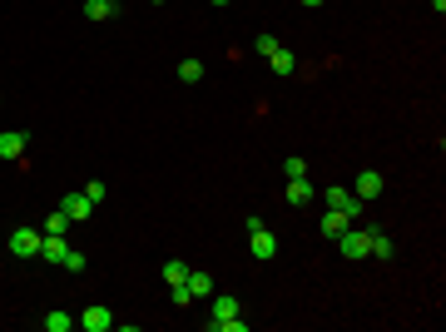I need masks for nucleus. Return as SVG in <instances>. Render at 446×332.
<instances>
[{
  "label": "nucleus",
  "instance_id": "nucleus-6",
  "mask_svg": "<svg viewBox=\"0 0 446 332\" xmlns=\"http://www.w3.org/2000/svg\"><path fill=\"white\" fill-rule=\"evenodd\" d=\"M60 214H65L70 223H85L90 214H95V204H90L85 194H65V204H60Z\"/></svg>",
  "mask_w": 446,
  "mask_h": 332
},
{
  "label": "nucleus",
  "instance_id": "nucleus-13",
  "mask_svg": "<svg viewBox=\"0 0 446 332\" xmlns=\"http://www.w3.org/2000/svg\"><path fill=\"white\" fill-rule=\"evenodd\" d=\"M159 278H164V283H169V288H179V283H184V278H189V263H184V258H169V263H164V268H159Z\"/></svg>",
  "mask_w": 446,
  "mask_h": 332
},
{
  "label": "nucleus",
  "instance_id": "nucleus-16",
  "mask_svg": "<svg viewBox=\"0 0 446 332\" xmlns=\"http://www.w3.org/2000/svg\"><path fill=\"white\" fill-rule=\"evenodd\" d=\"M347 214H337V209H328V214H323V233H328V238H337V233H342V228H347Z\"/></svg>",
  "mask_w": 446,
  "mask_h": 332
},
{
  "label": "nucleus",
  "instance_id": "nucleus-10",
  "mask_svg": "<svg viewBox=\"0 0 446 332\" xmlns=\"http://www.w3.org/2000/svg\"><path fill=\"white\" fill-rule=\"evenodd\" d=\"M377 194H382V174H377V169H362V174H357V199L367 204V199H377Z\"/></svg>",
  "mask_w": 446,
  "mask_h": 332
},
{
  "label": "nucleus",
  "instance_id": "nucleus-9",
  "mask_svg": "<svg viewBox=\"0 0 446 332\" xmlns=\"http://www.w3.org/2000/svg\"><path fill=\"white\" fill-rule=\"evenodd\" d=\"M25 144H30V139H25L20 129H0V159H20Z\"/></svg>",
  "mask_w": 446,
  "mask_h": 332
},
{
  "label": "nucleus",
  "instance_id": "nucleus-4",
  "mask_svg": "<svg viewBox=\"0 0 446 332\" xmlns=\"http://www.w3.org/2000/svg\"><path fill=\"white\" fill-rule=\"evenodd\" d=\"M323 204H328V209H337V214H347V219H357V209H362V199H357L352 189H342V184H333V189L323 194Z\"/></svg>",
  "mask_w": 446,
  "mask_h": 332
},
{
  "label": "nucleus",
  "instance_id": "nucleus-1",
  "mask_svg": "<svg viewBox=\"0 0 446 332\" xmlns=\"http://www.w3.org/2000/svg\"><path fill=\"white\" fill-rule=\"evenodd\" d=\"M209 303H214V318L204 323L209 332H243V328H248V323L238 318V298H233V293H219V288H214Z\"/></svg>",
  "mask_w": 446,
  "mask_h": 332
},
{
  "label": "nucleus",
  "instance_id": "nucleus-23",
  "mask_svg": "<svg viewBox=\"0 0 446 332\" xmlns=\"http://www.w3.org/2000/svg\"><path fill=\"white\" fill-rule=\"evenodd\" d=\"M253 45H258V55H263V60H268V55H273V50H278V35H258V40H253Z\"/></svg>",
  "mask_w": 446,
  "mask_h": 332
},
{
  "label": "nucleus",
  "instance_id": "nucleus-18",
  "mask_svg": "<svg viewBox=\"0 0 446 332\" xmlns=\"http://www.w3.org/2000/svg\"><path fill=\"white\" fill-rule=\"evenodd\" d=\"M85 15H90V20H110L114 0H85Z\"/></svg>",
  "mask_w": 446,
  "mask_h": 332
},
{
  "label": "nucleus",
  "instance_id": "nucleus-17",
  "mask_svg": "<svg viewBox=\"0 0 446 332\" xmlns=\"http://www.w3.org/2000/svg\"><path fill=\"white\" fill-rule=\"evenodd\" d=\"M179 80H184V85H199V80H204V65H199V60H179Z\"/></svg>",
  "mask_w": 446,
  "mask_h": 332
},
{
  "label": "nucleus",
  "instance_id": "nucleus-8",
  "mask_svg": "<svg viewBox=\"0 0 446 332\" xmlns=\"http://www.w3.org/2000/svg\"><path fill=\"white\" fill-rule=\"evenodd\" d=\"M65 253H70L65 233H45V238H40V258H45V263H60Z\"/></svg>",
  "mask_w": 446,
  "mask_h": 332
},
{
  "label": "nucleus",
  "instance_id": "nucleus-25",
  "mask_svg": "<svg viewBox=\"0 0 446 332\" xmlns=\"http://www.w3.org/2000/svg\"><path fill=\"white\" fill-rule=\"evenodd\" d=\"M303 5H308V10H318V5H323V0H303Z\"/></svg>",
  "mask_w": 446,
  "mask_h": 332
},
{
  "label": "nucleus",
  "instance_id": "nucleus-12",
  "mask_svg": "<svg viewBox=\"0 0 446 332\" xmlns=\"http://www.w3.org/2000/svg\"><path fill=\"white\" fill-rule=\"evenodd\" d=\"M268 65H273V75H293V70H298V55H293V50H283V45H278V50H273V55H268Z\"/></svg>",
  "mask_w": 446,
  "mask_h": 332
},
{
  "label": "nucleus",
  "instance_id": "nucleus-21",
  "mask_svg": "<svg viewBox=\"0 0 446 332\" xmlns=\"http://www.w3.org/2000/svg\"><path fill=\"white\" fill-rule=\"evenodd\" d=\"M45 233H70V219H65V214H60V209H55V214H50V219H45Z\"/></svg>",
  "mask_w": 446,
  "mask_h": 332
},
{
  "label": "nucleus",
  "instance_id": "nucleus-14",
  "mask_svg": "<svg viewBox=\"0 0 446 332\" xmlns=\"http://www.w3.org/2000/svg\"><path fill=\"white\" fill-rule=\"evenodd\" d=\"M288 204H298V209L313 204V184L308 179H288Z\"/></svg>",
  "mask_w": 446,
  "mask_h": 332
},
{
  "label": "nucleus",
  "instance_id": "nucleus-7",
  "mask_svg": "<svg viewBox=\"0 0 446 332\" xmlns=\"http://www.w3.org/2000/svg\"><path fill=\"white\" fill-rule=\"evenodd\" d=\"M248 248H253V258H258V263L278 258V238H273L268 228H253V243H248Z\"/></svg>",
  "mask_w": 446,
  "mask_h": 332
},
{
  "label": "nucleus",
  "instance_id": "nucleus-28",
  "mask_svg": "<svg viewBox=\"0 0 446 332\" xmlns=\"http://www.w3.org/2000/svg\"><path fill=\"white\" fill-rule=\"evenodd\" d=\"M80 5H85V0H80Z\"/></svg>",
  "mask_w": 446,
  "mask_h": 332
},
{
  "label": "nucleus",
  "instance_id": "nucleus-24",
  "mask_svg": "<svg viewBox=\"0 0 446 332\" xmlns=\"http://www.w3.org/2000/svg\"><path fill=\"white\" fill-rule=\"evenodd\" d=\"M169 298H174V308H189V303H194V293H189L184 283H179V288H169Z\"/></svg>",
  "mask_w": 446,
  "mask_h": 332
},
{
  "label": "nucleus",
  "instance_id": "nucleus-3",
  "mask_svg": "<svg viewBox=\"0 0 446 332\" xmlns=\"http://www.w3.org/2000/svg\"><path fill=\"white\" fill-rule=\"evenodd\" d=\"M40 238H45L40 228H30V223H20V228L10 233V253H15V258H40Z\"/></svg>",
  "mask_w": 446,
  "mask_h": 332
},
{
  "label": "nucleus",
  "instance_id": "nucleus-5",
  "mask_svg": "<svg viewBox=\"0 0 446 332\" xmlns=\"http://www.w3.org/2000/svg\"><path fill=\"white\" fill-rule=\"evenodd\" d=\"M80 328H85V332H110L114 328V313L105 308V303H95V308L80 313Z\"/></svg>",
  "mask_w": 446,
  "mask_h": 332
},
{
  "label": "nucleus",
  "instance_id": "nucleus-20",
  "mask_svg": "<svg viewBox=\"0 0 446 332\" xmlns=\"http://www.w3.org/2000/svg\"><path fill=\"white\" fill-rule=\"evenodd\" d=\"M283 174L288 179H308V159H283Z\"/></svg>",
  "mask_w": 446,
  "mask_h": 332
},
{
  "label": "nucleus",
  "instance_id": "nucleus-2",
  "mask_svg": "<svg viewBox=\"0 0 446 332\" xmlns=\"http://www.w3.org/2000/svg\"><path fill=\"white\" fill-rule=\"evenodd\" d=\"M337 248H342V258L362 263V258L372 253V233H367V228H357V223H347V228L337 233Z\"/></svg>",
  "mask_w": 446,
  "mask_h": 332
},
{
  "label": "nucleus",
  "instance_id": "nucleus-27",
  "mask_svg": "<svg viewBox=\"0 0 446 332\" xmlns=\"http://www.w3.org/2000/svg\"><path fill=\"white\" fill-rule=\"evenodd\" d=\"M154 5H164V0H154Z\"/></svg>",
  "mask_w": 446,
  "mask_h": 332
},
{
  "label": "nucleus",
  "instance_id": "nucleus-26",
  "mask_svg": "<svg viewBox=\"0 0 446 332\" xmlns=\"http://www.w3.org/2000/svg\"><path fill=\"white\" fill-rule=\"evenodd\" d=\"M209 5H228V0H209Z\"/></svg>",
  "mask_w": 446,
  "mask_h": 332
},
{
  "label": "nucleus",
  "instance_id": "nucleus-11",
  "mask_svg": "<svg viewBox=\"0 0 446 332\" xmlns=\"http://www.w3.org/2000/svg\"><path fill=\"white\" fill-rule=\"evenodd\" d=\"M184 288H189L194 298H209V293H214V278H209L204 268H189V278H184Z\"/></svg>",
  "mask_w": 446,
  "mask_h": 332
},
{
  "label": "nucleus",
  "instance_id": "nucleus-22",
  "mask_svg": "<svg viewBox=\"0 0 446 332\" xmlns=\"http://www.w3.org/2000/svg\"><path fill=\"white\" fill-rule=\"evenodd\" d=\"M60 268H70V273H85V253H75V248H70V253L60 258Z\"/></svg>",
  "mask_w": 446,
  "mask_h": 332
},
{
  "label": "nucleus",
  "instance_id": "nucleus-15",
  "mask_svg": "<svg viewBox=\"0 0 446 332\" xmlns=\"http://www.w3.org/2000/svg\"><path fill=\"white\" fill-rule=\"evenodd\" d=\"M367 233H372V253H377V258H392V253H397V243H392L382 228H367Z\"/></svg>",
  "mask_w": 446,
  "mask_h": 332
},
{
  "label": "nucleus",
  "instance_id": "nucleus-19",
  "mask_svg": "<svg viewBox=\"0 0 446 332\" xmlns=\"http://www.w3.org/2000/svg\"><path fill=\"white\" fill-rule=\"evenodd\" d=\"M70 328H75L70 313H45V332H70Z\"/></svg>",
  "mask_w": 446,
  "mask_h": 332
}]
</instances>
